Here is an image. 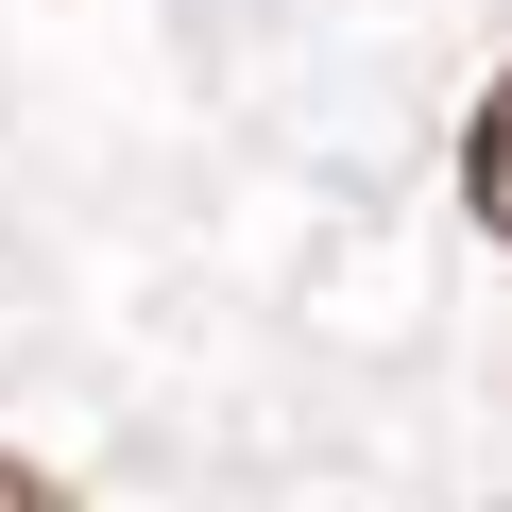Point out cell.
Listing matches in <instances>:
<instances>
[{"instance_id": "obj_1", "label": "cell", "mask_w": 512, "mask_h": 512, "mask_svg": "<svg viewBox=\"0 0 512 512\" xmlns=\"http://www.w3.org/2000/svg\"><path fill=\"white\" fill-rule=\"evenodd\" d=\"M461 205L512 239V69H495V86H478V120H461Z\"/></svg>"}, {"instance_id": "obj_2", "label": "cell", "mask_w": 512, "mask_h": 512, "mask_svg": "<svg viewBox=\"0 0 512 512\" xmlns=\"http://www.w3.org/2000/svg\"><path fill=\"white\" fill-rule=\"evenodd\" d=\"M0 495H18V512H52V478H35V461H0Z\"/></svg>"}]
</instances>
